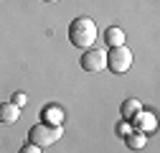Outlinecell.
I'll use <instances>...</instances> for the list:
<instances>
[{"instance_id": "11", "label": "cell", "mask_w": 160, "mask_h": 153, "mask_svg": "<svg viewBox=\"0 0 160 153\" xmlns=\"http://www.w3.org/2000/svg\"><path fill=\"white\" fill-rule=\"evenodd\" d=\"M26 100H28V97H26L23 92H18V94H13V105H15V107H23V105H26Z\"/></svg>"}, {"instance_id": "9", "label": "cell", "mask_w": 160, "mask_h": 153, "mask_svg": "<svg viewBox=\"0 0 160 153\" xmlns=\"http://www.w3.org/2000/svg\"><path fill=\"white\" fill-rule=\"evenodd\" d=\"M61 120H64V115H61L58 107H46V110H43V123H48V125H61Z\"/></svg>"}, {"instance_id": "13", "label": "cell", "mask_w": 160, "mask_h": 153, "mask_svg": "<svg viewBox=\"0 0 160 153\" xmlns=\"http://www.w3.org/2000/svg\"><path fill=\"white\" fill-rule=\"evenodd\" d=\"M117 130H119V135H125V138H127L130 133H132V125H130V123H119V128H117Z\"/></svg>"}, {"instance_id": "2", "label": "cell", "mask_w": 160, "mask_h": 153, "mask_svg": "<svg viewBox=\"0 0 160 153\" xmlns=\"http://www.w3.org/2000/svg\"><path fill=\"white\" fill-rule=\"evenodd\" d=\"M64 135V130H61V125H48V123H36L31 130H28V140L33 143V145H38V148H48V145H53L58 138Z\"/></svg>"}, {"instance_id": "12", "label": "cell", "mask_w": 160, "mask_h": 153, "mask_svg": "<svg viewBox=\"0 0 160 153\" xmlns=\"http://www.w3.org/2000/svg\"><path fill=\"white\" fill-rule=\"evenodd\" d=\"M43 148H38V145H33V143H28V145H23L21 150H18V153H41Z\"/></svg>"}, {"instance_id": "8", "label": "cell", "mask_w": 160, "mask_h": 153, "mask_svg": "<svg viewBox=\"0 0 160 153\" xmlns=\"http://www.w3.org/2000/svg\"><path fill=\"white\" fill-rule=\"evenodd\" d=\"M104 41L114 49V46H125V31L122 28H107L104 31Z\"/></svg>"}, {"instance_id": "6", "label": "cell", "mask_w": 160, "mask_h": 153, "mask_svg": "<svg viewBox=\"0 0 160 153\" xmlns=\"http://www.w3.org/2000/svg\"><path fill=\"white\" fill-rule=\"evenodd\" d=\"M18 118H21V107H15L13 102H3V105H0V123L10 125V123H15Z\"/></svg>"}, {"instance_id": "7", "label": "cell", "mask_w": 160, "mask_h": 153, "mask_svg": "<svg viewBox=\"0 0 160 153\" xmlns=\"http://www.w3.org/2000/svg\"><path fill=\"white\" fill-rule=\"evenodd\" d=\"M119 110H122V118L132 120L135 115H137L140 110H142V102H140L137 97H130V100H125V102H122V107H119Z\"/></svg>"}, {"instance_id": "4", "label": "cell", "mask_w": 160, "mask_h": 153, "mask_svg": "<svg viewBox=\"0 0 160 153\" xmlns=\"http://www.w3.org/2000/svg\"><path fill=\"white\" fill-rule=\"evenodd\" d=\"M104 66H107V54H104V49H89V51L82 56V69H84V71L97 74V71H102Z\"/></svg>"}, {"instance_id": "10", "label": "cell", "mask_w": 160, "mask_h": 153, "mask_svg": "<svg viewBox=\"0 0 160 153\" xmlns=\"http://www.w3.org/2000/svg\"><path fill=\"white\" fill-rule=\"evenodd\" d=\"M125 140H127V145H130V148H142V145L148 143L145 133H130V135H127Z\"/></svg>"}, {"instance_id": "14", "label": "cell", "mask_w": 160, "mask_h": 153, "mask_svg": "<svg viewBox=\"0 0 160 153\" xmlns=\"http://www.w3.org/2000/svg\"><path fill=\"white\" fill-rule=\"evenodd\" d=\"M43 3H56V0H43Z\"/></svg>"}, {"instance_id": "1", "label": "cell", "mask_w": 160, "mask_h": 153, "mask_svg": "<svg viewBox=\"0 0 160 153\" xmlns=\"http://www.w3.org/2000/svg\"><path fill=\"white\" fill-rule=\"evenodd\" d=\"M69 41H71V46H76V49H92V44L97 41V23L92 21L89 15H79V18H74L71 21V26H69Z\"/></svg>"}, {"instance_id": "3", "label": "cell", "mask_w": 160, "mask_h": 153, "mask_svg": "<svg viewBox=\"0 0 160 153\" xmlns=\"http://www.w3.org/2000/svg\"><path fill=\"white\" fill-rule=\"evenodd\" d=\"M132 66V51L127 46H114L107 51V69L114 74H125Z\"/></svg>"}, {"instance_id": "5", "label": "cell", "mask_w": 160, "mask_h": 153, "mask_svg": "<svg viewBox=\"0 0 160 153\" xmlns=\"http://www.w3.org/2000/svg\"><path fill=\"white\" fill-rule=\"evenodd\" d=\"M132 128H135V133H152L158 128V120H155L152 112H148V110L142 112V110H140L132 118Z\"/></svg>"}]
</instances>
